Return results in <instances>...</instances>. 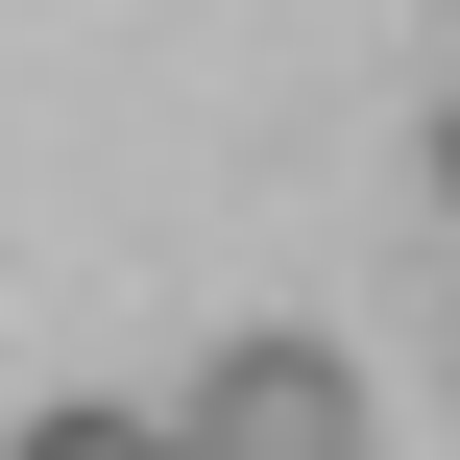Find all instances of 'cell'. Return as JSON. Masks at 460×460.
I'll return each mask as SVG.
<instances>
[{
    "label": "cell",
    "mask_w": 460,
    "mask_h": 460,
    "mask_svg": "<svg viewBox=\"0 0 460 460\" xmlns=\"http://www.w3.org/2000/svg\"><path fill=\"white\" fill-rule=\"evenodd\" d=\"M170 437L194 460H364V388H340V340H218L170 388Z\"/></svg>",
    "instance_id": "cell-1"
},
{
    "label": "cell",
    "mask_w": 460,
    "mask_h": 460,
    "mask_svg": "<svg viewBox=\"0 0 460 460\" xmlns=\"http://www.w3.org/2000/svg\"><path fill=\"white\" fill-rule=\"evenodd\" d=\"M0 460H194V437H170V412H24Z\"/></svg>",
    "instance_id": "cell-2"
},
{
    "label": "cell",
    "mask_w": 460,
    "mask_h": 460,
    "mask_svg": "<svg viewBox=\"0 0 460 460\" xmlns=\"http://www.w3.org/2000/svg\"><path fill=\"white\" fill-rule=\"evenodd\" d=\"M412 170H437V218H460V97H437V146H412Z\"/></svg>",
    "instance_id": "cell-3"
}]
</instances>
